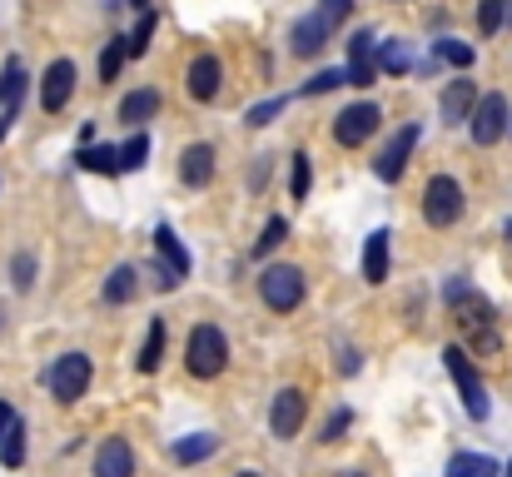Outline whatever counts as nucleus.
<instances>
[{"mask_svg": "<svg viewBox=\"0 0 512 477\" xmlns=\"http://www.w3.org/2000/svg\"><path fill=\"white\" fill-rule=\"evenodd\" d=\"M125 60H130V50H125V35H120V40H110L105 55H100V80H115Z\"/></svg>", "mask_w": 512, "mask_h": 477, "instance_id": "2f4dec72", "label": "nucleus"}, {"mask_svg": "<svg viewBox=\"0 0 512 477\" xmlns=\"http://www.w3.org/2000/svg\"><path fill=\"white\" fill-rule=\"evenodd\" d=\"M348 428H353V413H348V408H334V418L324 423V443H339Z\"/></svg>", "mask_w": 512, "mask_h": 477, "instance_id": "e433bc0d", "label": "nucleus"}, {"mask_svg": "<svg viewBox=\"0 0 512 477\" xmlns=\"http://www.w3.org/2000/svg\"><path fill=\"white\" fill-rule=\"evenodd\" d=\"M284 110H289V95H274V100H264V105L244 110V125H249V130H264V125H274Z\"/></svg>", "mask_w": 512, "mask_h": 477, "instance_id": "bb28decb", "label": "nucleus"}, {"mask_svg": "<svg viewBox=\"0 0 512 477\" xmlns=\"http://www.w3.org/2000/svg\"><path fill=\"white\" fill-rule=\"evenodd\" d=\"M234 477H259V473H234Z\"/></svg>", "mask_w": 512, "mask_h": 477, "instance_id": "49530a36", "label": "nucleus"}, {"mask_svg": "<svg viewBox=\"0 0 512 477\" xmlns=\"http://www.w3.org/2000/svg\"><path fill=\"white\" fill-rule=\"evenodd\" d=\"M433 55H438V60H448V65H458V70H468V65H473V45H463V40H453V35L433 40Z\"/></svg>", "mask_w": 512, "mask_h": 477, "instance_id": "cd10ccee", "label": "nucleus"}, {"mask_svg": "<svg viewBox=\"0 0 512 477\" xmlns=\"http://www.w3.org/2000/svg\"><path fill=\"white\" fill-rule=\"evenodd\" d=\"M339 85H348V75L324 65L319 75H309V80H304V95H329V90H339Z\"/></svg>", "mask_w": 512, "mask_h": 477, "instance_id": "72a5a7b5", "label": "nucleus"}, {"mask_svg": "<svg viewBox=\"0 0 512 477\" xmlns=\"http://www.w3.org/2000/svg\"><path fill=\"white\" fill-rule=\"evenodd\" d=\"M309 184H314V164L299 150V155H294V174H289V194H294V199H309Z\"/></svg>", "mask_w": 512, "mask_h": 477, "instance_id": "7c9ffc66", "label": "nucleus"}, {"mask_svg": "<svg viewBox=\"0 0 512 477\" xmlns=\"http://www.w3.org/2000/svg\"><path fill=\"white\" fill-rule=\"evenodd\" d=\"M155 249H160V264H170L174 279H189V254H184V244H179V234L170 224L155 229Z\"/></svg>", "mask_w": 512, "mask_h": 477, "instance_id": "6ab92c4d", "label": "nucleus"}, {"mask_svg": "<svg viewBox=\"0 0 512 477\" xmlns=\"http://www.w3.org/2000/svg\"><path fill=\"white\" fill-rule=\"evenodd\" d=\"M20 90H25V75H20V60H10L5 65V85H0V105H15Z\"/></svg>", "mask_w": 512, "mask_h": 477, "instance_id": "c9c22d12", "label": "nucleus"}, {"mask_svg": "<svg viewBox=\"0 0 512 477\" xmlns=\"http://www.w3.org/2000/svg\"><path fill=\"white\" fill-rule=\"evenodd\" d=\"M75 164L90 169V174H120V150H110V145H80Z\"/></svg>", "mask_w": 512, "mask_h": 477, "instance_id": "5701e85b", "label": "nucleus"}, {"mask_svg": "<svg viewBox=\"0 0 512 477\" xmlns=\"http://www.w3.org/2000/svg\"><path fill=\"white\" fill-rule=\"evenodd\" d=\"M468 130H473L478 145H498L503 130H508V100H503L498 90H493V95H478V110H473Z\"/></svg>", "mask_w": 512, "mask_h": 477, "instance_id": "6e6552de", "label": "nucleus"}, {"mask_svg": "<svg viewBox=\"0 0 512 477\" xmlns=\"http://www.w3.org/2000/svg\"><path fill=\"white\" fill-rule=\"evenodd\" d=\"M224 363H229V343H224V333H219L214 323H199V328L189 333L184 368H189L194 378H219V373H224Z\"/></svg>", "mask_w": 512, "mask_h": 477, "instance_id": "f257e3e1", "label": "nucleus"}, {"mask_svg": "<svg viewBox=\"0 0 512 477\" xmlns=\"http://www.w3.org/2000/svg\"><path fill=\"white\" fill-rule=\"evenodd\" d=\"M388 229H373L368 239H363V279L368 284H383L388 279Z\"/></svg>", "mask_w": 512, "mask_h": 477, "instance_id": "f3484780", "label": "nucleus"}, {"mask_svg": "<svg viewBox=\"0 0 512 477\" xmlns=\"http://www.w3.org/2000/svg\"><path fill=\"white\" fill-rule=\"evenodd\" d=\"M219 453V438L214 433H189V438H179L170 448V458L179 468H189V463H204V458H214Z\"/></svg>", "mask_w": 512, "mask_h": 477, "instance_id": "a211bd4d", "label": "nucleus"}, {"mask_svg": "<svg viewBox=\"0 0 512 477\" xmlns=\"http://www.w3.org/2000/svg\"><path fill=\"white\" fill-rule=\"evenodd\" d=\"M503 20H508V0H483V5H478V30H483V35H498Z\"/></svg>", "mask_w": 512, "mask_h": 477, "instance_id": "473e14b6", "label": "nucleus"}, {"mask_svg": "<svg viewBox=\"0 0 512 477\" xmlns=\"http://www.w3.org/2000/svg\"><path fill=\"white\" fill-rule=\"evenodd\" d=\"M90 378H95V363H90L85 353H60V358L45 368V388H50L60 403H80L85 388H90Z\"/></svg>", "mask_w": 512, "mask_h": 477, "instance_id": "f03ea898", "label": "nucleus"}, {"mask_svg": "<svg viewBox=\"0 0 512 477\" xmlns=\"http://www.w3.org/2000/svg\"><path fill=\"white\" fill-rule=\"evenodd\" d=\"M348 85H358V90H368L373 80H378V40H373V30H353L348 35Z\"/></svg>", "mask_w": 512, "mask_h": 477, "instance_id": "0eeeda50", "label": "nucleus"}, {"mask_svg": "<svg viewBox=\"0 0 512 477\" xmlns=\"http://www.w3.org/2000/svg\"><path fill=\"white\" fill-rule=\"evenodd\" d=\"M503 234H508V244H512V224H508V229H503Z\"/></svg>", "mask_w": 512, "mask_h": 477, "instance_id": "a18cd8bd", "label": "nucleus"}, {"mask_svg": "<svg viewBox=\"0 0 512 477\" xmlns=\"http://www.w3.org/2000/svg\"><path fill=\"white\" fill-rule=\"evenodd\" d=\"M448 477H498V463L483 458V453H458L448 463Z\"/></svg>", "mask_w": 512, "mask_h": 477, "instance_id": "393cba45", "label": "nucleus"}, {"mask_svg": "<svg viewBox=\"0 0 512 477\" xmlns=\"http://www.w3.org/2000/svg\"><path fill=\"white\" fill-rule=\"evenodd\" d=\"M304 413H309V398H304L299 388H284V393L274 398V408H269V428H274V438H299Z\"/></svg>", "mask_w": 512, "mask_h": 477, "instance_id": "9b49d317", "label": "nucleus"}, {"mask_svg": "<svg viewBox=\"0 0 512 477\" xmlns=\"http://www.w3.org/2000/svg\"><path fill=\"white\" fill-rule=\"evenodd\" d=\"M155 25H160V15H155V10H145V15H140V25L125 35V50H130V60H140V55L150 50V40H155Z\"/></svg>", "mask_w": 512, "mask_h": 477, "instance_id": "a878e982", "label": "nucleus"}, {"mask_svg": "<svg viewBox=\"0 0 512 477\" xmlns=\"http://www.w3.org/2000/svg\"><path fill=\"white\" fill-rule=\"evenodd\" d=\"M408 65H413V55H408L403 40H383L378 45V70L383 75H408Z\"/></svg>", "mask_w": 512, "mask_h": 477, "instance_id": "b1692460", "label": "nucleus"}, {"mask_svg": "<svg viewBox=\"0 0 512 477\" xmlns=\"http://www.w3.org/2000/svg\"><path fill=\"white\" fill-rule=\"evenodd\" d=\"M508 15H512V5H508Z\"/></svg>", "mask_w": 512, "mask_h": 477, "instance_id": "09e8293b", "label": "nucleus"}, {"mask_svg": "<svg viewBox=\"0 0 512 477\" xmlns=\"http://www.w3.org/2000/svg\"><path fill=\"white\" fill-rule=\"evenodd\" d=\"M378 120H383V110H378L373 100H358V105L339 110V120H334V140H339L343 150H358V145L378 130Z\"/></svg>", "mask_w": 512, "mask_h": 477, "instance_id": "423d86ee", "label": "nucleus"}, {"mask_svg": "<svg viewBox=\"0 0 512 477\" xmlns=\"http://www.w3.org/2000/svg\"><path fill=\"white\" fill-rule=\"evenodd\" d=\"M0 458H5V468H20V463H25V423H20V418H15L10 433L0 438Z\"/></svg>", "mask_w": 512, "mask_h": 477, "instance_id": "c756f323", "label": "nucleus"}, {"mask_svg": "<svg viewBox=\"0 0 512 477\" xmlns=\"http://www.w3.org/2000/svg\"><path fill=\"white\" fill-rule=\"evenodd\" d=\"M179 179H184L189 189H204V184L214 179V150H209V145H189V150L179 155Z\"/></svg>", "mask_w": 512, "mask_h": 477, "instance_id": "dca6fc26", "label": "nucleus"}, {"mask_svg": "<svg viewBox=\"0 0 512 477\" xmlns=\"http://www.w3.org/2000/svg\"><path fill=\"white\" fill-rule=\"evenodd\" d=\"M438 110H443V125H463V120H473V110H478V85H473V80H448Z\"/></svg>", "mask_w": 512, "mask_h": 477, "instance_id": "ddd939ff", "label": "nucleus"}, {"mask_svg": "<svg viewBox=\"0 0 512 477\" xmlns=\"http://www.w3.org/2000/svg\"><path fill=\"white\" fill-rule=\"evenodd\" d=\"M10 125H15V105H5V110H0V140L10 135Z\"/></svg>", "mask_w": 512, "mask_h": 477, "instance_id": "79ce46f5", "label": "nucleus"}, {"mask_svg": "<svg viewBox=\"0 0 512 477\" xmlns=\"http://www.w3.org/2000/svg\"><path fill=\"white\" fill-rule=\"evenodd\" d=\"M259 294H264V304H269L274 314H294V309L304 304V269H294V264H269L264 279H259Z\"/></svg>", "mask_w": 512, "mask_h": 477, "instance_id": "39448f33", "label": "nucleus"}, {"mask_svg": "<svg viewBox=\"0 0 512 477\" xmlns=\"http://www.w3.org/2000/svg\"><path fill=\"white\" fill-rule=\"evenodd\" d=\"M130 5H135V10H150V0H130Z\"/></svg>", "mask_w": 512, "mask_h": 477, "instance_id": "37998d69", "label": "nucleus"}, {"mask_svg": "<svg viewBox=\"0 0 512 477\" xmlns=\"http://www.w3.org/2000/svg\"><path fill=\"white\" fill-rule=\"evenodd\" d=\"M15 418H20V413H15V408H10V403H0V438H5V433H10V423H15Z\"/></svg>", "mask_w": 512, "mask_h": 477, "instance_id": "a19ab883", "label": "nucleus"}, {"mask_svg": "<svg viewBox=\"0 0 512 477\" xmlns=\"http://www.w3.org/2000/svg\"><path fill=\"white\" fill-rule=\"evenodd\" d=\"M334 477H363V473H353V468H348V473H334Z\"/></svg>", "mask_w": 512, "mask_h": 477, "instance_id": "c03bdc74", "label": "nucleus"}, {"mask_svg": "<svg viewBox=\"0 0 512 477\" xmlns=\"http://www.w3.org/2000/svg\"><path fill=\"white\" fill-rule=\"evenodd\" d=\"M443 368L453 373V383H458V393H463V408H468V418H488V388H483V378H478V368H473V358H468V348H443Z\"/></svg>", "mask_w": 512, "mask_h": 477, "instance_id": "7ed1b4c3", "label": "nucleus"}, {"mask_svg": "<svg viewBox=\"0 0 512 477\" xmlns=\"http://www.w3.org/2000/svg\"><path fill=\"white\" fill-rule=\"evenodd\" d=\"M165 343H170V328H165V318H155L150 323V333H145V348H140V373H160V363H165Z\"/></svg>", "mask_w": 512, "mask_h": 477, "instance_id": "412c9836", "label": "nucleus"}, {"mask_svg": "<svg viewBox=\"0 0 512 477\" xmlns=\"http://www.w3.org/2000/svg\"><path fill=\"white\" fill-rule=\"evenodd\" d=\"M219 85H224V65H219L214 55H199V60L189 65V95H194L199 105H209V100L219 95Z\"/></svg>", "mask_w": 512, "mask_h": 477, "instance_id": "2eb2a0df", "label": "nucleus"}, {"mask_svg": "<svg viewBox=\"0 0 512 477\" xmlns=\"http://www.w3.org/2000/svg\"><path fill=\"white\" fill-rule=\"evenodd\" d=\"M423 219L433 229H448V224L463 219V184L453 174H433L428 179V189H423Z\"/></svg>", "mask_w": 512, "mask_h": 477, "instance_id": "20e7f679", "label": "nucleus"}, {"mask_svg": "<svg viewBox=\"0 0 512 477\" xmlns=\"http://www.w3.org/2000/svg\"><path fill=\"white\" fill-rule=\"evenodd\" d=\"M30 284H35V259H30V254H20V259H15V289L25 294Z\"/></svg>", "mask_w": 512, "mask_h": 477, "instance_id": "58836bf2", "label": "nucleus"}, {"mask_svg": "<svg viewBox=\"0 0 512 477\" xmlns=\"http://www.w3.org/2000/svg\"><path fill=\"white\" fill-rule=\"evenodd\" d=\"M284 239H289V219H284V214H274V219L264 224V234L254 239V254L264 259V254H274V249H279Z\"/></svg>", "mask_w": 512, "mask_h": 477, "instance_id": "c85d7f7f", "label": "nucleus"}, {"mask_svg": "<svg viewBox=\"0 0 512 477\" xmlns=\"http://www.w3.org/2000/svg\"><path fill=\"white\" fill-rule=\"evenodd\" d=\"M319 15H324V20H329V25L339 30L343 20L353 15V0H324V5H319Z\"/></svg>", "mask_w": 512, "mask_h": 477, "instance_id": "4c0bfd02", "label": "nucleus"}, {"mask_svg": "<svg viewBox=\"0 0 512 477\" xmlns=\"http://www.w3.org/2000/svg\"><path fill=\"white\" fill-rule=\"evenodd\" d=\"M160 115V90H130L125 100H120V120L125 125H145V120H155Z\"/></svg>", "mask_w": 512, "mask_h": 477, "instance_id": "aec40b11", "label": "nucleus"}, {"mask_svg": "<svg viewBox=\"0 0 512 477\" xmlns=\"http://www.w3.org/2000/svg\"><path fill=\"white\" fill-rule=\"evenodd\" d=\"M413 145H418V125H403V130H398V135L383 145V155L373 159V169H378V179H383V184H398V179H403Z\"/></svg>", "mask_w": 512, "mask_h": 477, "instance_id": "1a4fd4ad", "label": "nucleus"}, {"mask_svg": "<svg viewBox=\"0 0 512 477\" xmlns=\"http://www.w3.org/2000/svg\"><path fill=\"white\" fill-rule=\"evenodd\" d=\"M508 477H512V463H508Z\"/></svg>", "mask_w": 512, "mask_h": 477, "instance_id": "de8ad7c7", "label": "nucleus"}, {"mask_svg": "<svg viewBox=\"0 0 512 477\" xmlns=\"http://www.w3.org/2000/svg\"><path fill=\"white\" fill-rule=\"evenodd\" d=\"M339 373H358V353L343 343V353H339Z\"/></svg>", "mask_w": 512, "mask_h": 477, "instance_id": "ea45409f", "label": "nucleus"}, {"mask_svg": "<svg viewBox=\"0 0 512 477\" xmlns=\"http://www.w3.org/2000/svg\"><path fill=\"white\" fill-rule=\"evenodd\" d=\"M135 294H140V274H135L130 264L110 269V279H105V304H130Z\"/></svg>", "mask_w": 512, "mask_h": 477, "instance_id": "4be33fe9", "label": "nucleus"}, {"mask_svg": "<svg viewBox=\"0 0 512 477\" xmlns=\"http://www.w3.org/2000/svg\"><path fill=\"white\" fill-rule=\"evenodd\" d=\"M145 159H150V135H135V140L120 150V169H145Z\"/></svg>", "mask_w": 512, "mask_h": 477, "instance_id": "f704fd0d", "label": "nucleus"}, {"mask_svg": "<svg viewBox=\"0 0 512 477\" xmlns=\"http://www.w3.org/2000/svg\"><path fill=\"white\" fill-rule=\"evenodd\" d=\"M70 95H75V65L70 60H55L45 70V80H40V110L45 115H60L70 105Z\"/></svg>", "mask_w": 512, "mask_h": 477, "instance_id": "9d476101", "label": "nucleus"}, {"mask_svg": "<svg viewBox=\"0 0 512 477\" xmlns=\"http://www.w3.org/2000/svg\"><path fill=\"white\" fill-rule=\"evenodd\" d=\"M329 35H334V25L314 10V15H304V20H294V30H289V50L299 55V60H314L324 45H329Z\"/></svg>", "mask_w": 512, "mask_h": 477, "instance_id": "f8f14e48", "label": "nucleus"}, {"mask_svg": "<svg viewBox=\"0 0 512 477\" xmlns=\"http://www.w3.org/2000/svg\"><path fill=\"white\" fill-rule=\"evenodd\" d=\"M95 477H135V453L125 438H105L95 453Z\"/></svg>", "mask_w": 512, "mask_h": 477, "instance_id": "4468645a", "label": "nucleus"}]
</instances>
